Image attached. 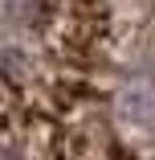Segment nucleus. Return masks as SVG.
<instances>
[{
    "label": "nucleus",
    "instance_id": "f257e3e1",
    "mask_svg": "<svg viewBox=\"0 0 155 160\" xmlns=\"http://www.w3.org/2000/svg\"><path fill=\"white\" fill-rule=\"evenodd\" d=\"M4 160H155V0H0Z\"/></svg>",
    "mask_w": 155,
    "mask_h": 160
}]
</instances>
